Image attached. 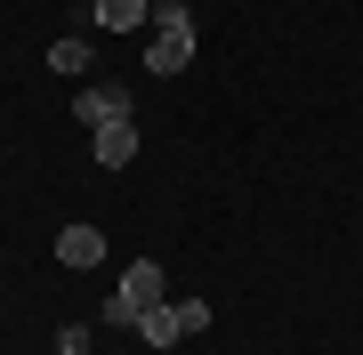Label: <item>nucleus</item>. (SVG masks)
<instances>
[{"label":"nucleus","instance_id":"1","mask_svg":"<svg viewBox=\"0 0 363 355\" xmlns=\"http://www.w3.org/2000/svg\"><path fill=\"white\" fill-rule=\"evenodd\" d=\"M145 65H154L162 81L194 65V16H186L178 0H162V9H154V49H145Z\"/></svg>","mask_w":363,"mask_h":355},{"label":"nucleus","instance_id":"2","mask_svg":"<svg viewBox=\"0 0 363 355\" xmlns=\"http://www.w3.org/2000/svg\"><path fill=\"white\" fill-rule=\"evenodd\" d=\"M73 121H81V130H113V121H130V89H121V81H105V89H81L73 97Z\"/></svg>","mask_w":363,"mask_h":355},{"label":"nucleus","instance_id":"3","mask_svg":"<svg viewBox=\"0 0 363 355\" xmlns=\"http://www.w3.org/2000/svg\"><path fill=\"white\" fill-rule=\"evenodd\" d=\"M97 9V33H138V25H154V0H89Z\"/></svg>","mask_w":363,"mask_h":355},{"label":"nucleus","instance_id":"4","mask_svg":"<svg viewBox=\"0 0 363 355\" xmlns=\"http://www.w3.org/2000/svg\"><path fill=\"white\" fill-rule=\"evenodd\" d=\"M130 162H138V121L97 130V170H130Z\"/></svg>","mask_w":363,"mask_h":355},{"label":"nucleus","instance_id":"5","mask_svg":"<svg viewBox=\"0 0 363 355\" xmlns=\"http://www.w3.org/2000/svg\"><path fill=\"white\" fill-rule=\"evenodd\" d=\"M57 259H65V266H97L105 259V235H97V226H65V235H57Z\"/></svg>","mask_w":363,"mask_h":355},{"label":"nucleus","instance_id":"6","mask_svg":"<svg viewBox=\"0 0 363 355\" xmlns=\"http://www.w3.org/2000/svg\"><path fill=\"white\" fill-rule=\"evenodd\" d=\"M138 339H145V347H178V339H186L178 307H154V315H138Z\"/></svg>","mask_w":363,"mask_h":355},{"label":"nucleus","instance_id":"7","mask_svg":"<svg viewBox=\"0 0 363 355\" xmlns=\"http://www.w3.org/2000/svg\"><path fill=\"white\" fill-rule=\"evenodd\" d=\"M49 65H57V73H81V65H89V40H81V33H65V40L49 49Z\"/></svg>","mask_w":363,"mask_h":355},{"label":"nucleus","instance_id":"8","mask_svg":"<svg viewBox=\"0 0 363 355\" xmlns=\"http://www.w3.org/2000/svg\"><path fill=\"white\" fill-rule=\"evenodd\" d=\"M178 323H186V339H202L210 331V299H178Z\"/></svg>","mask_w":363,"mask_h":355},{"label":"nucleus","instance_id":"9","mask_svg":"<svg viewBox=\"0 0 363 355\" xmlns=\"http://www.w3.org/2000/svg\"><path fill=\"white\" fill-rule=\"evenodd\" d=\"M57 355H97L89 347V323H65V331H57Z\"/></svg>","mask_w":363,"mask_h":355}]
</instances>
